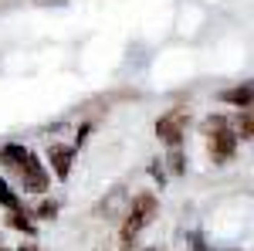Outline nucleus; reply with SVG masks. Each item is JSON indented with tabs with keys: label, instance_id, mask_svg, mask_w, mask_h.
<instances>
[{
	"label": "nucleus",
	"instance_id": "obj_4",
	"mask_svg": "<svg viewBox=\"0 0 254 251\" xmlns=\"http://www.w3.org/2000/svg\"><path fill=\"white\" fill-rule=\"evenodd\" d=\"M17 176H20V183H24V190H34V193H44V190H48V183H51V176H48V170H44V163H41L31 150H27V156H24V163L17 167Z\"/></svg>",
	"mask_w": 254,
	"mask_h": 251
},
{
	"label": "nucleus",
	"instance_id": "obj_5",
	"mask_svg": "<svg viewBox=\"0 0 254 251\" xmlns=\"http://www.w3.org/2000/svg\"><path fill=\"white\" fill-rule=\"evenodd\" d=\"M48 163L58 180H68L71 176V163H75V146H64V143H51L48 146Z\"/></svg>",
	"mask_w": 254,
	"mask_h": 251
},
{
	"label": "nucleus",
	"instance_id": "obj_12",
	"mask_svg": "<svg viewBox=\"0 0 254 251\" xmlns=\"http://www.w3.org/2000/svg\"><path fill=\"white\" fill-rule=\"evenodd\" d=\"M20 251H38V248L34 245H20Z\"/></svg>",
	"mask_w": 254,
	"mask_h": 251
},
{
	"label": "nucleus",
	"instance_id": "obj_10",
	"mask_svg": "<svg viewBox=\"0 0 254 251\" xmlns=\"http://www.w3.org/2000/svg\"><path fill=\"white\" fill-rule=\"evenodd\" d=\"M34 217H41V221H55V217H58V200H41L38 211H34Z\"/></svg>",
	"mask_w": 254,
	"mask_h": 251
},
{
	"label": "nucleus",
	"instance_id": "obj_14",
	"mask_svg": "<svg viewBox=\"0 0 254 251\" xmlns=\"http://www.w3.org/2000/svg\"><path fill=\"white\" fill-rule=\"evenodd\" d=\"M146 251H156V248H146Z\"/></svg>",
	"mask_w": 254,
	"mask_h": 251
},
{
	"label": "nucleus",
	"instance_id": "obj_8",
	"mask_svg": "<svg viewBox=\"0 0 254 251\" xmlns=\"http://www.w3.org/2000/svg\"><path fill=\"white\" fill-rule=\"evenodd\" d=\"M237 139H251L254 133V122H251V109H241V116H237Z\"/></svg>",
	"mask_w": 254,
	"mask_h": 251
},
{
	"label": "nucleus",
	"instance_id": "obj_3",
	"mask_svg": "<svg viewBox=\"0 0 254 251\" xmlns=\"http://www.w3.org/2000/svg\"><path fill=\"white\" fill-rule=\"evenodd\" d=\"M187 126H190V109H187V105H173L170 112H163V116L156 119V136L173 150V146L183 143Z\"/></svg>",
	"mask_w": 254,
	"mask_h": 251
},
{
	"label": "nucleus",
	"instance_id": "obj_2",
	"mask_svg": "<svg viewBox=\"0 0 254 251\" xmlns=\"http://www.w3.org/2000/svg\"><path fill=\"white\" fill-rule=\"evenodd\" d=\"M203 136H207V150L214 163H227L237 153V133L231 129L227 116H207L203 119Z\"/></svg>",
	"mask_w": 254,
	"mask_h": 251
},
{
	"label": "nucleus",
	"instance_id": "obj_7",
	"mask_svg": "<svg viewBox=\"0 0 254 251\" xmlns=\"http://www.w3.org/2000/svg\"><path fill=\"white\" fill-rule=\"evenodd\" d=\"M7 214H10V217H7V224H10L14 231H24V234H34V231H38V228H34V221H31V214L24 211V207H20V211H7Z\"/></svg>",
	"mask_w": 254,
	"mask_h": 251
},
{
	"label": "nucleus",
	"instance_id": "obj_6",
	"mask_svg": "<svg viewBox=\"0 0 254 251\" xmlns=\"http://www.w3.org/2000/svg\"><path fill=\"white\" fill-rule=\"evenodd\" d=\"M224 102H231L234 109H251V85L244 82V85H234V88H227V92H220Z\"/></svg>",
	"mask_w": 254,
	"mask_h": 251
},
{
	"label": "nucleus",
	"instance_id": "obj_9",
	"mask_svg": "<svg viewBox=\"0 0 254 251\" xmlns=\"http://www.w3.org/2000/svg\"><path fill=\"white\" fill-rule=\"evenodd\" d=\"M0 204H3L7 211H20V197L10 190V187H7L3 180H0Z\"/></svg>",
	"mask_w": 254,
	"mask_h": 251
},
{
	"label": "nucleus",
	"instance_id": "obj_1",
	"mask_svg": "<svg viewBox=\"0 0 254 251\" xmlns=\"http://www.w3.org/2000/svg\"><path fill=\"white\" fill-rule=\"evenodd\" d=\"M159 204L153 193H139L136 200H132V207L126 211V221H122V228H119V245L122 248H132V241H136L139 234L146 231L149 224H153V217H156Z\"/></svg>",
	"mask_w": 254,
	"mask_h": 251
},
{
	"label": "nucleus",
	"instance_id": "obj_11",
	"mask_svg": "<svg viewBox=\"0 0 254 251\" xmlns=\"http://www.w3.org/2000/svg\"><path fill=\"white\" fill-rule=\"evenodd\" d=\"M183 167H187V163H183V153H180V146H173V153H170V170H173V173H183Z\"/></svg>",
	"mask_w": 254,
	"mask_h": 251
},
{
	"label": "nucleus",
	"instance_id": "obj_13",
	"mask_svg": "<svg viewBox=\"0 0 254 251\" xmlns=\"http://www.w3.org/2000/svg\"><path fill=\"white\" fill-rule=\"evenodd\" d=\"M0 251H10V248H7V245H3V241H0Z\"/></svg>",
	"mask_w": 254,
	"mask_h": 251
}]
</instances>
